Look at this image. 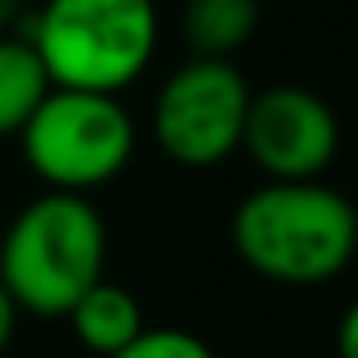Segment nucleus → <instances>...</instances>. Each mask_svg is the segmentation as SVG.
Returning a JSON list of instances; mask_svg holds the SVG:
<instances>
[{"label": "nucleus", "instance_id": "1", "mask_svg": "<svg viewBox=\"0 0 358 358\" xmlns=\"http://www.w3.org/2000/svg\"><path fill=\"white\" fill-rule=\"evenodd\" d=\"M354 203L324 182H266L232 211L236 257L282 287H320L354 266Z\"/></svg>", "mask_w": 358, "mask_h": 358}, {"label": "nucleus", "instance_id": "2", "mask_svg": "<svg viewBox=\"0 0 358 358\" xmlns=\"http://www.w3.org/2000/svg\"><path fill=\"white\" fill-rule=\"evenodd\" d=\"M106 220L85 194L47 190L30 199L0 236V282L30 316H68L106 278Z\"/></svg>", "mask_w": 358, "mask_h": 358}, {"label": "nucleus", "instance_id": "3", "mask_svg": "<svg viewBox=\"0 0 358 358\" xmlns=\"http://www.w3.org/2000/svg\"><path fill=\"white\" fill-rule=\"evenodd\" d=\"M26 38L51 89L118 97L156 59L160 13L152 0H43Z\"/></svg>", "mask_w": 358, "mask_h": 358}, {"label": "nucleus", "instance_id": "4", "mask_svg": "<svg viewBox=\"0 0 358 358\" xmlns=\"http://www.w3.org/2000/svg\"><path fill=\"white\" fill-rule=\"evenodd\" d=\"M135 139V118L118 97L80 89H51L17 135L26 169L59 194H89L122 177Z\"/></svg>", "mask_w": 358, "mask_h": 358}, {"label": "nucleus", "instance_id": "5", "mask_svg": "<svg viewBox=\"0 0 358 358\" xmlns=\"http://www.w3.org/2000/svg\"><path fill=\"white\" fill-rule=\"evenodd\" d=\"M253 89L232 59H186L152 101V139L182 169H220L245 143Z\"/></svg>", "mask_w": 358, "mask_h": 358}, {"label": "nucleus", "instance_id": "6", "mask_svg": "<svg viewBox=\"0 0 358 358\" xmlns=\"http://www.w3.org/2000/svg\"><path fill=\"white\" fill-rule=\"evenodd\" d=\"M341 148L333 106L303 85H270L253 93L241 152L266 173V182H320Z\"/></svg>", "mask_w": 358, "mask_h": 358}, {"label": "nucleus", "instance_id": "7", "mask_svg": "<svg viewBox=\"0 0 358 358\" xmlns=\"http://www.w3.org/2000/svg\"><path fill=\"white\" fill-rule=\"evenodd\" d=\"M64 320L72 324L76 341H80L89 354H97V358H114L118 350H127V345L148 329L139 299H135L127 287L110 282V278H101L97 287H89V291L72 303V312H68Z\"/></svg>", "mask_w": 358, "mask_h": 358}, {"label": "nucleus", "instance_id": "8", "mask_svg": "<svg viewBox=\"0 0 358 358\" xmlns=\"http://www.w3.org/2000/svg\"><path fill=\"white\" fill-rule=\"evenodd\" d=\"M262 22L257 0H186L182 38L203 59H232Z\"/></svg>", "mask_w": 358, "mask_h": 358}, {"label": "nucleus", "instance_id": "9", "mask_svg": "<svg viewBox=\"0 0 358 358\" xmlns=\"http://www.w3.org/2000/svg\"><path fill=\"white\" fill-rule=\"evenodd\" d=\"M51 93V76L30 47V38H0V139H17L30 114Z\"/></svg>", "mask_w": 358, "mask_h": 358}, {"label": "nucleus", "instance_id": "10", "mask_svg": "<svg viewBox=\"0 0 358 358\" xmlns=\"http://www.w3.org/2000/svg\"><path fill=\"white\" fill-rule=\"evenodd\" d=\"M114 358H215V350L190 333V329H173V324H160V329H143L127 350H118Z\"/></svg>", "mask_w": 358, "mask_h": 358}, {"label": "nucleus", "instance_id": "11", "mask_svg": "<svg viewBox=\"0 0 358 358\" xmlns=\"http://www.w3.org/2000/svg\"><path fill=\"white\" fill-rule=\"evenodd\" d=\"M337 358H358V299L337 320Z\"/></svg>", "mask_w": 358, "mask_h": 358}, {"label": "nucleus", "instance_id": "12", "mask_svg": "<svg viewBox=\"0 0 358 358\" xmlns=\"http://www.w3.org/2000/svg\"><path fill=\"white\" fill-rule=\"evenodd\" d=\"M17 320H22V308L13 303V295L5 291V282H0V358H5V350L17 337Z\"/></svg>", "mask_w": 358, "mask_h": 358}, {"label": "nucleus", "instance_id": "13", "mask_svg": "<svg viewBox=\"0 0 358 358\" xmlns=\"http://www.w3.org/2000/svg\"><path fill=\"white\" fill-rule=\"evenodd\" d=\"M26 5L30 0H0V38L13 34V26L26 17Z\"/></svg>", "mask_w": 358, "mask_h": 358}, {"label": "nucleus", "instance_id": "14", "mask_svg": "<svg viewBox=\"0 0 358 358\" xmlns=\"http://www.w3.org/2000/svg\"><path fill=\"white\" fill-rule=\"evenodd\" d=\"M354 262H358V232H354Z\"/></svg>", "mask_w": 358, "mask_h": 358}]
</instances>
